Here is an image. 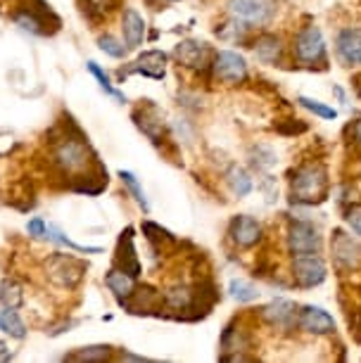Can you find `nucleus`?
Masks as SVG:
<instances>
[{"label": "nucleus", "mask_w": 361, "mask_h": 363, "mask_svg": "<svg viewBox=\"0 0 361 363\" xmlns=\"http://www.w3.org/2000/svg\"><path fill=\"white\" fill-rule=\"evenodd\" d=\"M328 193V176L321 164H304L292 174L290 197L297 204H318Z\"/></svg>", "instance_id": "1"}, {"label": "nucleus", "mask_w": 361, "mask_h": 363, "mask_svg": "<svg viewBox=\"0 0 361 363\" xmlns=\"http://www.w3.org/2000/svg\"><path fill=\"white\" fill-rule=\"evenodd\" d=\"M52 145V164L70 178L98 162L93 150L88 147V138H60Z\"/></svg>", "instance_id": "2"}, {"label": "nucleus", "mask_w": 361, "mask_h": 363, "mask_svg": "<svg viewBox=\"0 0 361 363\" xmlns=\"http://www.w3.org/2000/svg\"><path fill=\"white\" fill-rule=\"evenodd\" d=\"M12 19H15L19 29L29 31L33 36H50L62 26L60 17L50 10L45 0H24V5L15 10Z\"/></svg>", "instance_id": "3"}, {"label": "nucleus", "mask_w": 361, "mask_h": 363, "mask_svg": "<svg viewBox=\"0 0 361 363\" xmlns=\"http://www.w3.org/2000/svg\"><path fill=\"white\" fill-rule=\"evenodd\" d=\"M45 273L60 287H77L86 273V264L72 255H55L48 259Z\"/></svg>", "instance_id": "4"}, {"label": "nucleus", "mask_w": 361, "mask_h": 363, "mask_svg": "<svg viewBox=\"0 0 361 363\" xmlns=\"http://www.w3.org/2000/svg\"><path fill=\"white\" fill-rule=\"evenodd\" d=\"M228 10L245 24H269L276 15V0H228Z\"/></svg>", "instance_id": "5"}, {"label": "nucleus", "mask_w": 361, "mask_h": 363, "mask_svg": "<svg viewBox=\"0 0 361 363\" xmlns=\"http://www.w3.org/2000/svg\"><path fill=\"white\" fill-rule=\"evenodd\" d=\"M212 72L216 81L231 84V86L243 84V81L248 79V65H245V60L238 52H231V50H221L214 55Z\"/></svg>", "instance_id": "6"}, {"label": "nucleus", "mask_w": 361, "mask_h": 363, "mask_svg": "<svg viewBox=\"0 0 361 363\" xmlns=\"http://www.w3.org/2000/svg\"><path fill=\"white\" fill-rule=\"evenodd\" d=\"M295 57L304 65H314L321 62L326 57V43H323V33L316 26H306L297 33L295 38Z\"/></svg>", "instance_id": "7"}, {"label": "nucleus", "mask_w": 361, "mask_h": 363, "mask_svg": "<svg viewBox=\"0 0 361 363\" xmlns=\"http://www.w3.org/2000/svg\"><path fill=\"white\" fill-rule=\"evenodd\" d=\"M288 247L295 257L318 255V250H321V235H318V230L311 223L297 221L288 230Z\"/></svg>", "instance_id": "8"}, {"label": "nucleus", "mask_w": 361, "mask_h": 363, "mask_svg": "<svg viewBox=\"0 0 361 363\" xmlns=\"http://www.w3.org/2000/svg\"><path fill=\"white\" fill-rule=\"evenodd\" d=\"M292 276L299 287H314L326 280V264L316 255H302L292 262Z\"/></svg>", "instance_id": "9"}, {"label": "nucleus", "mask_w": 361, "mask_h": 363, "mask_svg": "<svg viewBox=\"0 0 361 363\" xmlns=\"http://www.w3.org/2000/svg\"><path fill=\"white\" fill-rule=\"evenodd\" d=\"M333 259L340 269L354 271L361 264V245L354 242L350 235H345L343 230L333 233Z\"/></svg>", "instance_id": "10"}, {"label": "nucleus", "mask_w": 361, "mask_h": 363, "mask_svg": "<svg viewBox=\"0 0 361 363\" xmlns=\"http://www.w3.org/2000/svg\"><path fill=\"white\" fill-rule=\"evenodd\" d=\"M121 306L128 311V313H138V316H143V313H157L162 306H165V297L152 290V287H138V290L131 292V297L121 301Z\"/></svg>", "instance_id": "11"}, {"label": "nucleus", "mask_w": 361, "mask_h": 363, "mask_svg": "<svg viewBox=\"0 0 361 363\" xmlns=\"http://www.w3.org/2000/svg\"><path fill=\"white\" fill-rule=\"evenodd\" d=\"M70 186H72V190H77V193L98 195L107 188V169L102 167L100 162H95L93 167H88L86 171H81L77 176H72Z\"/></svg>", "instance_id": "12"}, {"label": "nucleus", "mask_w": 361, "mask_h": 363, "mask_svg": "<svg viewBox=\"0 0 361 363\" xmlns=\"http://www.w3.org/2000/svg\"><path fill=\"white\" fill-rule=\"evenodd\" d=\"M228 235L238 247L248 250V247H255L262 240V225L252 216H235L228 225Z\"/></svg>", "instance_id": "13"}, {"label": "nucleus", "mask_w": 361, "mask_h": 363, "mask_svg": "<svg viewBox=\"0 0 361 363\" xmlns=\"http://www.w3.org/2000/svg\"><path fill=\"white\" fill-rule=\"evenodd\" d=\"M297 323L304 333L311 335H331L335 330V320L328 311H323L321 306H304L297 316Z\"/></svg>", "instance_id": "14"}, {"label": "nucleus", "mask_w": 361, "mask_h": 363, "mask_svg": "<svg viewBox=\"0 0 361 363\" xmlns=\"http://www.w3.org/2000/svg\"><path fill=\"white\" fill-rule=\"evenodd\" d=\"M114 264H117V269L128 273V276H133V278L140 276V262H138V255H135V247H133V228H126L119 235Z\"/></svg>", "instance_id": "15"}, {"label": "nucleus", "mask_w": 361, "mask_h": 363, "mask_svg": "<svg viewBox=\"0 0 361 363\" xmlns=\"http://www.w3.org/2000/svg\"><path fill=\"white\" fill-rule=\"evenodd\" d=\"M133 121L152 143L165 140V124H162V116L157 114V109L152 105H140L133 112Z\"/></svg>", "instance_id": "16"}, {"label": "nucleus", "mask_w": 361, "mask_h": 363, "mask_svg": "<svg viewBox=\"0 0 361 363\" xmlns=\"http://www.w3.org/2000/svg\"><path fill=\"white\" fill-rule=\"evenodd\" d=\"M131 72H138L148 79H165L167 74V55L160 50H148L143 52L138 60L131 65Z\"/></svg>", "instance_id": "17"}, {"label": "nucleus", "mask_w": 361, "mask_h": 363, "mask_svg": "<svg viewBox=\"0 0 361 363\" xmlns=\"http://www.w3.org/2000/svg\"><path fill=\"white\" fill-rule=\"evenodd\" d=\"M338 55L345 65H361V29L340 31Z\"/></svg>", "instance_id": "18"}, {"label": "nucleus", "mask_w": 361, "mask_h": 363, "mask_svg": "<svg viewBox=\"0 0 361 363\" xmlns=\"http://www.w3.org/2000/svg\"><path fill=\"white\" fill-rule=\"evenodd\" d=\"M207 55H209L207 45L197 43V40H183V43L176 45V50H174V57L179 60V65L193 67V69L207 65Z\"/></svg>", "instance_id": "19"}, {"label": "nucleus", "mask_w": 361, "mask_h": 363, "mask_svg": "<svg viewBox=\"0 0 361 363\" xmlns=\"http://www.w3.org/2000/svg\"><path fill=\"white\" fill-rule=\"evenodd\" d=\"M121 31H124L126 48H138L145 38V19H143L135 10H124L121 17Z\"/></svg>", "instance_id": "20"}, {"label": "nucleus", "mask_w": 361, "mask_h": 363, "mask_svg": "<svg viewBox=\"0 0 361 363\" xmlns=\"http://www.w3.org/2000/svg\"><path fill=\"white\" fill-rule=\"evenodd\" d=\"M262 316L276 328H290V323L295 320V304L288 299H276L269 306H264Z\"/></svg>", "instance_id": "21"}, {"label": "nucleus", "mask_w": 361, "mask_h": 363, "mask_svg": "<svg viewBox=\"0 0 361 363\" xmlns=\"http://www.w3.org/2000/svg\"><path fill=\"white\" fill-rule=\"evenodd\" d=\"M252 50H255L257 60L264 65H278L281 62V55H283V45H281V38L278 36H271V33H264L255 40V45H252Z\"/></svg>", "instance_id": "22"}, {"label": "nucleus", "mask_w": 361, "mask_h": 363, "mask_svg": "<svg viewBox=\"0 0 361 363\" xmlns=\"http://www.w3.org/2000/svg\"><path fill=\"white\" fill-rule=\"evenodd\" d=\"M105 285L110 287V292L117 297L119 301H124L131 297V292L135 290V283H133V276H128L121 269H112L110 273L105 276Z\"/></svg>", "instance_id": "23"}, {"label": "nucleus", "mask_w": 361, "mask_h": 363, "mask_svg": "<svg viewBox=\"0 0 361 363\" xmlns=\"http://www.w3.org/2000/svg\"><path fill=\"white\" fill-rule=\"evenodd\" d=\"M143 233H145L148 240L152 242V247L160 250V252H169V250H174L176 245H179L172 233H169L167 228H162V225H157V223H152V221L143 223Z\"/></svg>", "instance_id": "24"}, {"label": "nucleus", "mask_w": 361, "mask_h": 363, "mask_svg": "<svg viewBox=\"0 0 361 363\" xmlns=\"http://www.w3.org/2000/svg\"><path fill=\"white\" fill-rule=\"evenodd\" d=\"M81 5V12L91 19V22H98L107 15V12H112L114 8H119L121 0H79Z\"/></svg>", "instance_id": "25"}, {"label": "nucleus", "mask_w": 361, "mask_h": 363, "mask_svg": "<svg viewBox=\"0 0 361 363\" xmlns=\"http://www.w3.org/2000/svg\"><path fill=\"white\" fill-rule=\"evenodd\" d=\"M226 183H228L231 193L238 197H245L252 193V178L248 176V171L240 167H231L226 171Z\"/></svg>", "instance_id": "26"}, {"label": "nucleus", "mask_w": 361, "mask_h": 363, "mask_svg": "<svg viewBox=\"0 0 361 363\" xmlns=\"http://www.w3.org/2000/svg\"><path fill=\"white\" fill-rule=\"evenodd\" d=\"M0 330H3L5 335H10V337H15V340H24V335H26V328L22 323V318L17 316L15 309H8V306L0 311Z\"/></svg>", "instance_id": "27"}, {"label": "nucleus", "mask_w": 361, "mask_h": 363, "mask_svg": "<svg viewBox=\"0 0 361 363\" xmlns=\"http://www.w3.org/2000/svg\"><path fill=\"white\" fill-rule=\"evenodd\" d=\"M165 304L174 311H188L195 304V292H190L188 287H174V290L167 292Z\"/></svg>", "instance_id": "28"}, {"label": "nucleus", "mask_w": 361, "mask_h": 363, "mask_svg": "<svg viewBox=\"0 0 361 363\" xmlns=\"http://www.w3.org/2000/svg\"><path fill=\"white\" fill-rule=\"evenodd\" d=\"M0 304L8 306V309H19L24 304V292L22 285L15 283V280H5L0 285Z\"/></svg>", "instance_id": "29"}, {"label": "nucleus", "mask_w": 361, "mask_h": 363, "mask_svg": "<svg viewBox=\"0 0 361 363\" xmlns=\"http://www.w3.org/2000/svg\"><path fill=\"white\" fill-rule=\"evenodd\" d=\"M112 356V347L107 345H98V347H84L77 349V352L67 354L65 361H105Z\"/></svg>", "instance_id": "30"}, {"label": "nucleus", "mask_w": 361, "mask_h": 363, "mask_svg": "<svg viewBox=\"0 0 361 363\" xmlns=\"http://www.w3.org/2000/svg\"><path fill=\"white\" fill-rule=\"evenodd\" d=\"M48 240H52V242L65 245V247H70V250L84 252V255H100V252H102L100 247H86V245H77V242H72V240L67 238L65 233L57 228V225H48Z\"/></svg>", "instance_id": "31"}, {"label": "nucleus", "mask_w": 361, "mask_h": 363, "mask_svg": "<svg viewBox=\"0 0 361 363\" xmlns=\"http://www.w3.org/2000/svg\"><path fill=\"white\" fill-rule=\"evenodd\" d=\"M86 67H88V72H91V74H93V77H95V79H98V84H100V88H102V91H105L107 95H112V98H114V100H117V102H126V98H124V93H119V91H117V88H114V86H112V81H110V77H107V74H105V72H102V69H100V67H98V65H95V62H88Z\"/></svg>", "instance_id": "32"}, {"label": "nucleus", "mask_w": 361, "mask_h": 363, "mask_svg": "<svg viewBox=\"0 0 361 363\" xmlns=\"http://www.w3.org/2000/svg\"><path fill=\"white\" fill-rule=\"evenodd\" d=\"M119 178L124 181V186L128 188V193L133 195V200L140 204L143 211H148L150 209V204H148V197L145 193H143V188H140V183L135 181V176L131 174V171H119Z\"/></svg>", "instance_id": "33"}, {"label": "nucleus", "mask_w": 361, "mask_h": 363, "mask_svg": "<svg viewBox=\"0 0 361 363\" xmlns=\"http://www.w3.org/2000/svg\"><path fill=\"white\" fill-rule=\"evenodd\" d=\"M231 297L233 299H238V301H252V299H257V287L252 285V283H248V280H231Z\"/></svg>", "instance_id": "34"}, {"label": "nucleus", "mask_w": 361, "mask_h": 363, "mask_svg": "<svg viewBox=\"0 0 361 363\" xmlns=\"http://www.w3.org/2000/svg\"><path fill=\"white\" fill-rule=\"evenodd\" d=\"M98 45H100V50L102 52H107L110 57H124L126 55V48H124V43H121L119 38H114V36H110V33H105V36H100L98 38Z\"/></svg>", "instance_id": "35"}, {"label": "nucleus", "mask_w": 361, "mask_h": 363, "mask_svg": "<svg viewBox=\"0 0 361 363\" xmlns=\"http://www.w3.org/2000/svg\"><path fill=\"white\" fill-rule=\"evenodd\" d=\"M299 105L306 107L309 112H314L318 116H323V119H335L338 112L333 107L328 105H323V102H318V100H311V98H299Z\"/></svg>", "instance_id": "36"}, {"label": "nucleus", "mask_w": 361, "mask_h": 363, "mask_svg": "<svg viewBox=\"0 0 361 363\" xmlns=\"http://www.w3.org/2000/svg\"><path fill=\"white\" fill-rule=\"evenodd\" d=\"M252 164H255L257 169H271V167H276V155L271 152L269 147H264V145H260V147H255L252 150Z\"/></svg>", "instance_id": "37"}, {"label": "nucleus", "mask_w": 361, "mask_h": 363, "mask_svg": "<svg viewBox=\"0 0 361 363\" xmlns=\"http://www.w3.org/2000/svg\"><path fill=\"white\" fill-rule=\"evenodd\" d=\"M26 233H29L31 238H48V223L43 218H31V221L26 223Z\"/></svg>", "instance_id": "38"}, {"label": "nucleus", "mask_w": 361, "mask_h": 363, "mask_svg": "<svg viewBox=\"0 0 361 363\" xmlns=\"http://www.w3.org/2000/svg\"><path fill=\"white\" fill-rule=\"evenodd\" d=\"M347 223H350V228L357 233V235H361V207L357 204V207H350L347 209Z\"/></svg>", "instance_id": "39"}, {"label": "nucleus", "mask_w": 361, "mask_h": 363, "mask_svg": "<svg viewBox=\"0 0 361 363\" xmlns=\"http://www.w3.org/2000/svg\"><path fill=\"white\" fill-rule=\"evenodd\" d=\"M12 359V352L5 342H0V361H10Z\"/></svg>", "instance_id": "40"}, {"label": "nucleus", "mask_w": 361, "mask_h": 363, "mask_svg": "<svg viewBox=\"0 0 361 363\" xmlns=\"http://www.w3.org/2000/svg\"><path fill=\"white\" fill-rule=\"evenodd\" d=\"M352 135H354V140L361 143V119L357 121V124L352 126Z\"/></svg>", "instance_id": "41"}, {"label": "nucleus", "mask_w": 361, "mask_h": 363, "mask_svg": "<svg viewBox=\"0 0 361 363\" xmlns=\"http://www.w3.org/2000/svg\"><path fill=\"white\" fill-rule=\"evenodd\" d=\"M169 3H174V0H169Z\"/></svg>", "instance_id": "42"}, {"label": "nucleus", "mask_w": 361, "mask_h": 363, "mask_svg": "<svg viewBox=\"0 0 361 363\" xmlns=\"http://www.w3.org/2000/svg\"><path fill=\"white\" fill-rule=\"evenodd\" d=\"M0 155H3V152H0Z\"/></svg>", "instance_id": "43"}]
</instances>
